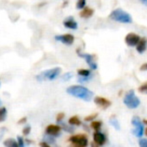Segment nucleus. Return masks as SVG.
Listing matches in <instances>:
<instances>
[{"instance_id":"obj_17","label":"nucleus","mask_w":147,"mask_h":147,"mask_svg":"<svg viewBox=\"0 0 147 147\" xmlns=\"http://www.w3.org/2000/svg\"><path fill=\"white\" fill-rule=\"evenodd\" d=\"M94 13V10L92 8H89V7H85L81 12H80V17L82 18H90L91 16L93 15Z\"/></svg>"},{"instance_id":"obj_3","label":"nucleus","mask_w":147,"mask_h":147,"mask_svg":"<svg viewBox=\"0 0 147 147\" xmlns=\"http://www.w3.org/2000/svg\"><path fill=\"white\" fill-rule=\"evenodd\" d=\"M131 125H132V133L135 137L143 138V135L145 133V126H144L143 120L137 115L131 118Z\"/></svg>"},{"instance_id":"obj_27","label":"nucleus","mask_w":147,"mask_h":147,"mask_svg":"<svg viewBox=\"0 0 147 147\" xmlns=\"http://www.w3.org/2000/svg\"><path fill=\"white\" fill-rule=\"evenodd\" d=\"M30 132H31V126L30 125L25 126V127L22 129V134H23L24 136H28L30 134Z\"/></svg>"},{"instance_id":"obj_8","label":"nucleus","mask_w":147,"mask_h":147,"mask_svg":"<svg viewBox=\"0 0 147 147\" xmlns=\"http://www.w3.org/2000/svg\"><path fill=\"white\" fill-rule=\"evenodd\" d=\"M92 138H93V142L100 147L104 146L105 144L107 143V136H106V134L103 133L102 131L93 132Z\"/></svg>"},{"instance_id":"obj_33","label":"nucleus","mask_w":147,"mask_h":147,"mask_svg":"<svg viewBox=\"0 0 147 147\" xmlns=\"http://www.w3.org/2000/svg\"><path fill=\"white\" fill-rule=\"evenodd\" d=\"M39 146H40V147H51L50 145H49V143H47L46 141H42V142H40V144H39Z\"/></svg>"},{"instance_id":"obj_39","label":"nucleus","mask_w":147,"mask_h":147,"mask_svg":"<svg viewBox=\"0 0 147 147\" xmlns=\"http://www.w3.org/2000/svg\"><path fill=\"white\" fill-rule=\"evenodd\" d=\"M1 103H2V102H1V100H0V105H1Z\"/></svg>"},{"instance_id":"obj_26","label":"nucleus","mask_w":147,"mask_h":147,"mask_svg":"<svg viewBox=\"0 0 147 147\" xmlns=\"http://www.w3.org/2000/svg\"><path fill=\"white\" fill-rule=\"evenodd\" d=\"M72 76H73L72 72H67V73H65V74L62 75V80H63V81H68V80L71 79Z\"/></svg>"},{"instance_id":"obj_22","label":"nucleus","mask_w":147,"mask_h":147,"mask_svg":"<svg viewBox=\"0 0 147 147\" xmlns=\"http://www.w3.org/2000/svg\"><path fill=\"white\" fill-rule=\"evenodd\" d=\"M7 117V109L6 107H0V122H3Z\"/></svg>"},{"instance_id":"obj_9","label":"nucleus","mask_w":147,"mask_h":147,"mask_svg":"<svg viewBox=\"0 0 147 147\" xmlns=\"http://www.w3.org/2000/svg\"><path fill=\"white\" fill-rule=\"evenodd\" d=\"M77 53L80 57L85 59L86 63L88 64V66L90 67L91 70H96L97 69V63L95 61V56L92 54H87V53H80L79 51L77 50Z\"/></svg>"},{"instance_id":"obj_23","label":"nucleus","mask_w":147,"mask_h":147,"mask_svg":"<svg viewBox=\"0 0 147 147\" xmlns=\"http://www.w3.org/2000/svg\"><path fill=\"white\" fill-rule=\"evenodd\" d=\"M97 116H98V113H92V114H89L87 116L84 117V121L85 122H92L94 121V120H96Z\"/></svg>"},{"instance_id":"obj_13","label":"nucleus","mask_w":147,"mask_h":147,"mask_svg":"<svg viewBox=\"0 0 147 147\" xmlns=\"http://www.w3.org/2000/svg\"><path fill=\"white\" fill-rule=\"evenodd\" d=\"M63 25L65 26L66 28H68V29H72V30H75L78 28L77 22L74 20V18L72 17V16H69V17H67V18L64 19Z\"/></svg>"},{"instance_id":"obj_18","label":"nucleus","mask_w":147,"mask_h":147,"mask_svg":"<svg viewBox=\"0 0 147 147\" xmlns=\"http://www.w3.org/2000/svg\"><path fill=\"white\" fill-rule=\"evenodd\" d=\"M109 123H110V125L112 126L114 129L120 130V123H119V121H118L117 117L115 116V115L110 116V118H109Z\"/></svg>"},{"instance_id":"obj_30","label":"nucleus","mask_w":147,"mask_h":147,"mask_svg":"<svg viewBox=\"0 0 147 147\" xmlns=\"http://www.w3.org/2000/svg\"><path fill=\"white\" fill-rule=\"evenodd\" d=\"M17 142L19 147H26L25 142H24V139L22 138V136H17Z\"/></svg>"},{"instance_id":"obj_29","label":"nucleus","mask_w":147,"mask_h":147,"mask_svg":"<svg viewBox=\"0 0 147 147\" xmlns=\"http://www.w3.org/2000/svg\"><path fill=\"white\" fill-rule=\"evenodd\" d=\"M64 117H65V114H64L63 112L58 113V114H57V116H56V121L58 122V123H61V122H63Z\"/></svg>"},{"instance_id":"obj_19","label":"nucleus","mask_w":147,"mask_h":147,"mask_svg":"<svg viewBox=\"0 0 147 147\" xmlns=\"http://www.w3.org/2000/svg\"><path fill=\"white\" fill-rule=\"evenodd\" d=\"M77 74L79 75V77H92L90 69H84V68L78 69L77 70Z\"/></svg>"},{"instance_id":"obj_11","label":"nucleus","mask_w":147,"mask_h":147,"mask_svg":"<svg viewBox=\"0 0 147 147\" xmlns=\"http://www.w3.org/2000/svg\"><path fill=\"white\" fill-rule=\"evenodd\" d=\"M46 133L48 134L49 136H52V137H58L61 134V131H62V128L60 125H56V124H50L46 127L45 129Z\"/></svg>"},{"instance_id":"obj_15","label":"nucleus","mask_w":147,"mask_h":147,"mask_svg":"<svg viewBox=\"0 0 147 147\" xmlns=\"http://www.w3.org/2000/svg\"><path fill=\"white\" fill-rule=\"evenodd\" d=\"M103 126V122L101 120H94L90 123V128L93 130L94 132H98L101 131V128Z\"/></svg>"},{"instance_id":"obj_24","label":"nucleus","mask_w":147,"mask_h":147,"mask_svg":"<svg viewBox=\"0 0 147 147\" xmlns=\"http://www.w3.org/2000/svg\"><path fill=\"white\" fill-rule=\"evenodd\" d=\"M138 92L147 95V81L144 82V83H142L141 85L138 87Z\"/></svg>"},{"instance_id":"obj_31","label":"nucleus","mask_w":147,"mask_h":147,"mask_svg":"<svg viewBox=\"0 0 147 147\" xmlns=\"http://www.w3.org/2000/svg\"><path fill=\"white\" fill-rule=\"evenodd\" d=\"M89 80H91V77H79L78 78V81L80 83H85V82H88Z\"/></svg>"},{"instance_id":"obj_12","label":"nucleus","mask_w":147,"mask_h":147,"mask_svg":"<svg viewBox=\"0 0 147 147\" xmlns=\"http://www.w3.org/2000/svg\"><path fill=\"white\" fill-rule=\"evenodd\" d=\"M55 40L60 41V42H62L65 45H72L74 42V36L72 34H69V33L62 35H56L55 36Z\"/></svg>"},{"instance_id":"obj_25","label":"nucleus","mask_w":147,"mask_h":147,"mask_svg":"<svg viewBox=\"0 0 147 147\" xmlns=\"http://www.w3.org/2000/svg\"><path fill=\"white\" fill-rule=\"evenodd\" d=\"M86 6V0H77L76 2V8L77 9H82L83 10Z\"/></svg>"},{"instance_id":"obj_4","label":"nucleus","mask_w":147,"mask_h":147,"mask_svg":"<svg viewBox=\"0 0 147 147\" xmlns=\"http://www.w3.org/2000/svg\"><path fill=\"white\" fill-rule=\"evenodd\" d=\"M109 17L112 20L117 22H120V23H131L132 22V17L127 13L126 11H124L123 9H114L113 11H111Z\"/></svg>"},{"instance_id":"obj_41","label":"nucleus","mask_w":147,"mask_h":147,"mask_svg":"<svg viewBox=\"0 0 147 147\" xmlns=\"http://www.w3.org/2000/svg\"><path fill=\"white\" fill-rule=\"evenodd\" d=\"M73 147H75V146H73Z\"/></svg>"},{"instance_id":"obj_34","label":"nucleus","mask_w":147,"mask_h":147,"mask_svg":"<svg viewBox=\"0 0 147 147\" xmlns=\"http://www.w3.org/2000/svg\"><path fill=\"white\" fill-rule=\"evenodd\" d=\"M140 71H147V63H143L140 66Z\"/></svg>"},{"instance_id":"obj_32","label":"nucleus","mask_w":147,"mask_h":147,"mask_svg":"<svg viewBox=\"0 0 147 147\" xmlns=\"http://www.w3.org/2000/svg\"><path fill=\"white\" fill-rule=\"evenodd\" d=\"M26 122H27V117L26 116L22 117L21 119L18 120V124H23V123H26Z\"/></svg>"},{"instance_id":"obj_10","label":"nucleus","mask_w":147,"mask_h":147,"mask_svg":"<svg viewBox=\"0 0 147 147\" xmlns=\"http://www.w3.org/2000/svg\"><path fill=\"white\" fill-rule=\"evenodd\" d=\"M140 39H141V37L139 35L135 34V33H128L125 36V43L130 47L137 46Z\"/></svg>"},{"instance_id":"obj_7","label":"nucleus","mask_w":147,"mask_h":147,"mask_svg":"<svg viewBox=\"0 0 147 147\" xmlns=\"http://www.w3.org/2000/svg\"><path fill=\"white\" fill-rule=\"evenodd\" d=\"M93 101H94L95 105L98 106L99 108H101L102 110H106L112 105V102H111L110 99L103 96H95L93 98Z\"/></svg>"},{"instance_id":"obj_40","label":"nucleus","mask_w":147,"mask_h":147,"mask_svg":"<svg viewBox=\"0 0 147 147\" xmlns=\"http://www.w3.org/2000/svg\"><path fill=\"white\" fill-rule=\"evenodd\" d=\"M0 87H1V82H0Z\"/></svg>"},{"instance_id":"obj_20","label":"nucleus","mask_w":147,"mask_h":147,"mask_svg":"<svg viewBox=\"0 0 147 147\" xmlns=\"http://www.w3.org/2000/svg\"><path fill=\"white\" fill-rule=\"evenodd\" d=\"M3 145L5 147H19L18 142L15 141L14 139H12V138H8V139L4 140Z\"/></svg>"},{"instance_id":"obj_6","label":"nucleus","mask_w":147,"mask_h":147,"mask_svg":"<svg viewBox=\"0 0 147 147\" xmlns=\"http://www.w3.org/2000/svg\"><path fill=\"white\" fill-rule=\"evenodd\" d=\"M68 141L75 147H87L89 145L88 136L84 133H79L70 136Z\"/></svg>"},{"instance_id":"obj_14","label":"nucleus","mask_w":147,"mask_h":147,"mask_svg":"<svg viewBox=\"0 0 147 147\" xmlns=\"http://www.w3.org/2000/svg\"><path fill=\"white\" fill-rule=\"evenodd\" d=\"M146 49H147V39L145 37H142L140 39L139 43L137 44V46H136V50H137L138 53H143Z\"/></svg>"},{"instance_id":"obj_21","label":"nucleus","mask_w":147,"mask_h":147,"mask_svg":"<svg viewBox=\"0 0 147 147\" xmlns=\"http://www.w3.org/2000/svg\"><path fill=\"white\" fill-rule=\"evenodd\" d=\"M61 128H62V130H64V131H66V132H68V133H73L74 132V127L73 126H71V125H69V124H65V123H63V122H61Z\"/></svg>"},{"instance_id":"obj_37","label":"nucleus","mask_w":147,"mask_h":147,"mask_svg":"<svg viewBox=\"0 0 147 147\" xmlns=\"http://www.w3.org/2000/svg\"><path fill=\"white\" fill-rule=\"evenodd\" d=\"M142 1V3H144V4H146L147 5V0H141Z\"/></svg>"},{"instance_id":"obj_36","label":"nucleus","mask_w":147,"mask_h":147,"mask_svg":"<svg viewBox=\"0 0 147 147\" xmlns=\"http://www.w3.org/2000/svg\"><path fill=\"white\" fill-rule=\"evenodd\" d=\"M143 123H144V125H146V127H147V119L143 120Z\"/></svg>"},{"instance_id":"obj_2","label":"nucleus","mask_w":147,"mask_h":147,"mask_svg":"<svg viewBox=\"0 0 147 147\" xmlns=\"http://www.w3.org/2000/svg\"><path fill=\"white\" fill-rule=\"evenodd\" d=\"M123 103L128 109H137L141 104L139 97L135 94V91L133 89H130L124 94L123 96Z\"/></svg>"},{"instance_id":"obj_28","label":"nucleus","mask_w":147,"mask_h":147,"mask_svg":"<svg viewBox=\"0 0 147 147\" xmlns=\"http://www.w3.org/2000/svg\"><path fill=\"white\" fill-rule=\"evenodd\" d=\"M138 145L139 147H147V138H140L138 140Z\"/></svg>"},{"instance_id":"obj_5","label":"nucleus","mask_w":147,"mask_h":147,"mask_svg":"<svg viewBox=\"0 0 147 147\" xmlns=\"http://www.w3.org/2000/svg\"><path fill=\"white\" fill-rule=\"evenodd\" d=\"M61 73V68L60 67H54L51 68V69L45 70V71L41 72L40 74L36 76V79L38 81H45V80H49V81H52L55 80Z\"/></svg>"},{"instance_id":"obj_35","label":"nucleus","mask_w":147,"mask_h":147,"mask_svg":"<svg viewBox=\"0 0 147 147\" xmlns=\"http://www.w3.org/2000/svg\"><path fill=\"white\" fill-rule=\"evenodd\" d=\"M90 147H100V146H98L97 144H95L94 142H92V143L90 144Z\"/></svg>"},{"instance_id":"obj_1","label":"nucleus","mask_w":147,"mask_h":147,"mask_svg":"<svg viewBox=\"0 0 147 147\" xmlns=\"http://www.w3.org/2000/svg\"><path fill=\"white\" fill-rule=\"evenodd\" d=\"M66 92L73 97H76L78 99H81L83 101L89 102L93 99L94 93L91 90H89L87 87L82 85H71L66 89Z\"/></svg>"},{"instance_id":"obj_16","label":"nucleus","mask_w":147,"mask_h":147,"mask_svg":"<svg viewBox=\"0 0 147 147\" xmlns=\"http://www.w3.org/2000/svg\"><path fill=\"white\" fill-rule=\"evenodd\" d=\"M68 124L73 126V127H75V126H81L82 121L80 120V118L77 115H74V116H71L68 119Z\"/></svg>"},{"instance_id":"obj_38","label":"nucleus","mask_w":147,"mask_h":147,"mask_svg":"<svg viewBox=\"0 0 147 147\" xmlns=\"http://www.w3.org/2000/svg\"><path fill=\"white\" fill-rule=\"evenodd\" d=\"M144 135H145L146 137H147V127L145 128V133H144Z\"/></svg>"}]
</instances>
